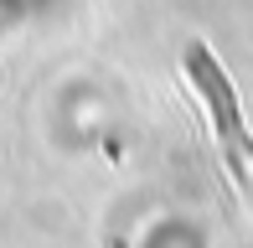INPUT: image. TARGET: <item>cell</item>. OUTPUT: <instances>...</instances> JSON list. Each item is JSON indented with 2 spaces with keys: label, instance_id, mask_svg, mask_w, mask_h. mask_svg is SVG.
<instances>
[{
  "label": "cell",
  "instance_id": "6da1fadb",
  "mask_svg": "<svg viewBox=\"0 0 253 248\" xmlns=\"http://www.w3.org/2000/svg\"><path fill=\"white\" fill-rule=\"evenodd\" d=\"M186 67H191V83H197L207 114H212V124H217V140H222V150H227V165H233L243 181H253V134L243 129L238 93H233V83H227L222 62H217L207 47H191L186 52Z\"/></svg>",
  "mask_w": 253,
  "mask_h": 248
}]
</instances>
